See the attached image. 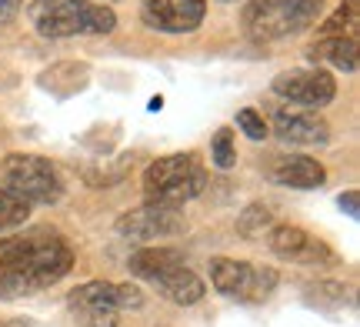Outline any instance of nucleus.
I'll return each mask as SVG.
<instances>
[{
	"instance_id": "f257e3e1",
	"label": "nucleus",
	"mask_w": 360,
	"mask_h": 327,
	"mask_svg": "<svg viewBox=\"0 0 360 327\" xmlns=\"http://www.w3.org/2000/svg\"><path fill=\"white\" fill-rule=\"evenodd\" d=\"M74 267V248L53 231H27L0 241V297L53 288Z\"/></svg>"
},
{
	"instance_id": "a211bd4d",
	"label": "nucleus",
	"mask_w": 360,
	"mask_h": 327,
	"mask_svg": "<svg viewBox=\"0 0 360 327\" xmlns=\"http://www.w3.org/2000/svg\"><path fill=\"white\" fill-rule=\"evenodd\" d=\"M270 227H274V217H270V210L264 204H250L237 217V234L247 237V241H257V237L270 234Z\"/></svg>"
},
{
	"instance_id": "f03ea898",
	"label": "nucleus",
	"mask_w": 360,
	"mask_h": 327,
	"mask_svg": "<svg viewBox=\"0 0 360 327\" xmlns=\"http://www.w3.org/2000/svg\"><path fill=\"white\" fill-rule=\"evenodd\" d=\"M30 20L40 37L67 40V37H103L117 27V13L101 0H30Z\"/></svg>"
},
{
	"instance_id": "4be33fe9",
	"label": "nucleus",
	"mask_w": 360,
	"mask_h": 327,
	"mask_svg": "<svg viewBox=\"0 0 360 327\" xmlns=\"http://www.w3.org/2000/svg\"><path fill=\"white\" fill-rule=\"evenodd\" d=\"M24 11V0H0V24H11L17 20Z\"/></svg>"
},
{
	"instance_id": "a878e982",
	"label": "nucleus",
	"mask_w": 360,
	"mask_h": 327,
	"mask_svg": "<svg viewBox=\"0 0 360 327\" xmlns=\"http://www.w3.org/2000/svg\"><path fill=\"white\" fill-rule=\"evenodd\" d=\"M103 4H107V0H103Z\"/></svg>"
},
{
	"instance_id": "b1692460",
	"label": "nucleus",
	"mask_w": 360,
	"mask_h": 327,
	"mask_svg": "<svg viewBox=\"0 0 360 327\" xmlns=\"http://www.w3.org/2000/svg\"><path fill=\"white\" fill-rule=\"evenodd\" d=\"M220 4H237V0H220Z\"/></svg>"
},
{
	"instance_id": "5701e85b",
	"label": "nucleus",
	"mask_w": 360,
	"mask_h": 327,
	"mask_svg": "<svg viewBox=\"0 0 360 327\" xmlns=\"http://www.w3.org/2000/svg\"><path fill=\"white\" fill-rule=\"evenodd\" d=\"M340 210H344L347 217H360V194H357V191L340 194Z\"/></svg>"
},
{
	"instance_id": "412c9836",
	"label": "nucleus",
	"mask_w": 360,
	"mask_h": 327,
	"mask_svg": "<svg viewBox=\"0 0 360 327\" xmlns=\"http://www.w3.org/2000/svg\"><path fill=\"white\" fill-rule=\"evenodd\" d=\"M237 127L250 137V141H264L270 134L267 120H264V114L260 110H254V107H244V110H237Z\"/></svg>"
},
{
	"instance_id": "aec40b11",
	"label": "nucleus",
	"mask_w": 360,
	"mask_h": 327,
	"mask_svg": "<svg viewBox=\"0 0 360 327\" xmlns=\"http://www.w3.org/2000/svg\"><path fill=\"white\" fill-rule=\"evenodd\" d=\"M210 158L220 170H231L237 164V144H233V131L231 127H220L214 134V144H210Z\"/></svg>"
},
{
	"instance_id": "39448f33",
	"label": "nucleus",
	"mask_w": 360,
	"mask_h": 327,
	"mask_svg": "<svg viewBox=\"0 0 360 327\" xmlns=\"http://www.w3.org/2000/svg\"><path fill=\"white\" fill-rule=\"evenodd\" d=\"M70 314L84 327H117L124 311H141L147 297L137 284H107V281H87L67 294Z\"/></svg>"
},
{
	"instance_id": "dca6fc26",
	"label": "nucleus",
	"mask_w": 360,
	"mask_h": 327,
	"mask_svg": "<svg viewBox=\"0 0 360 327\" xmlns=\"http://www.w3.org/2000/svg\"><path fill=\"white\" fill-rule=\"evenodd\" d=\"M327 37H340V40L360 37V0H340V7L317 27V40Z\"/></svg>"
},
{
	"instance_id": "9b49d317",
	"label": "nucleus",
	"mask_w": 360,
	"mask_h": 327,
	"mask_svg": "<svg viewBox=\"0 0 360 327\" xmlns=\"http://www.w3.org/2000/svg\"><path fill=\"white\" fill-rule=\"evenodd\" d=\"M277 141L287 147H327L330 144V127L327 120L310 114V110H287V107H277L270 114V124Z\"/></svg>"
},
{
	"instance_id": "1a4fd4ad",
	"label": "nucleus",
	"mask_w": 360,
	"mask_h": 327,
	"mask_svg": "<svg viewBox=\"0 0 360 327\" xmlns=\"http://www.w3.org/2000/svg\"><path fill=\"white\" fill-rule=\"evenodd\" d=\"M187 231V217L180 207H164V204H141L117 217V234L130 241H164Z\"/></svg>"
},
{
	"instance_id": "ddd939ff",
	"label": "nucleus",
	"mask_w": 360,
	"mask_h": 327,
	"mask_svg": "<svg viewBox=\"0 0 360 327\" xmlns=\"http://www.w3.org/2000/svg\"><path fill=\"white\" fill-rule=\"evenodd\" d=\"M264 174H267V181L281 184V187H297V191H314V187H323V184H327L323 164H317L314 158H304V154L270 158Z\"/></svg>"
},
{
	"instance_id": "4468645a",
	"label": "nucleus",
	"mask_w": 360,
	"mask_h": 327,
	"mask_svg": "<svg viewBox=\"0 0 360 327\" xmlns=\"http://www.w3.org/2000/svg\"><path fill=\"white\" fill-rule=\"evenodd\" d=\"M147 284H154L157 294H164L167 301L180 304V307H191V304H197L207 294L204 277H197L184 261L164 267V271H160V274H154Z\"/></svg>"
},
{
	"instance_id": "20e7f679",
	"label": "nucleus",
	"mask_w": 360,
	"mask_h": 327,
	"mask_svg": "<svg viewBox=\"0 0 360 327\" xmlns=\"http://www.w3.org/2000/svg\"><path fill=\"white\" fill-rule=\"evenodd\" d=\"M207 187V167L197 154H167L157 158L143 170V197L147 204L184 207L187 200L200 197Z\"/></svg>"
},
{
	"instance_id": "f3484780",
	"label": "nucleus",
	"mask_w": 360,
	"mask_h": 327,
	"mask_svg": "<svg viewBox=\"0 0 360 327\" xmlns=\"http://www.w3.org/2000/svg\"><path fill=\"white\" fill-rule=\"evenodd\" d=\"M177 261H184V257H180V250H174V248H141L130 254L127 267L134 277L150 281L154 274H160L164 267H170V264H177Z\"/></svg>"
},
{
	"instance_id": "6ab92c4d",
	"label": "nucleus",
	"mask_w": 360,
	"mask_h": 327,
	"mask_svg": "<svg viewBox=\"0 0 360 327\" xmlns=\"http://www.w3.org/2000/svg\"><path fill=\"white\" fill-rule=\"evenodd\" d=\"M30 217V204H24L20 197L0 191V231H13V227H24Z\"/></svg>"
},
{
	"instance_id": "2eb2a0df",
	"label": "nucleus",
	"mask_w": 360,
	"mask_h": 327,
	"mask_svg": "<svg viewBox=\"0 0 360 327\" xmlns=\"http://www.w3.org/2000/svg\"><path fill=\"white\" fill-rule=\"evenodd\" d=\"M307 57L310 60H321V64L337 67V70L354 74L360 64V40H340V37L317 40V44L307 47Z\"/></svg>"
},
{
	"instance_id": "7ed1b4c3",
	"label": "nucleus",
	"mask_w": 360,
	"mask_h": 327,
	"mask_svg": "<svg viewBox=\"0 0 360 327\" xmlns=\"http://www.w3.org/2000/svg\"><path fill=\"white\" fill-rule=\"evenodd\" d=\"M323 0H250L240 27L254 44H281L321 20Z\"/></svg>"
},
{
	"instance_id": "9d476101",
	"label": "nucleus",
	"mask_w": 360,
	"mask_h": 327,
	"mask_svg": "<svg viewBox=\"0 0 360 327\" xmlns=\"http://www.w3.org/2000/svg\"><path fill=\"white\" fill-rule=\"evenodd\" d=\"M207 0H141V20L157 34H191L204 24Z\"/></svg>"
},
{
	"instance_id": "6e6552de",
	"label": "nucleus",
	"mask_w": 360,
	"mask_h": 327,
	"mask_svg": "<svg viewBox=\"0 0 360 327\" xmlns=\"http://www.w3.org/2000/svg\"><path fill=\"white\" fill-rule=\"evenodd\" d=\"M270 91H274L277 101L317 110V107H327L337 97V80L323 67H294V70L277 74L274 84H270Z\"/></svg>"
},
{
	"instance_id": "0eeeda50",
	"label": "nucleus",
	"mask_w": 360,
	"mask_h": 327,
	"mask_svg": "<svg viewBox=\"0 0 360 327\" xmlns=\"http://www.w3.org/2000/svg\"><path fill=\"white\" fill-rule=\"evenodd\" d=\"M281 274L274 267H254L247 261H231V257H214L210 261V284L233 301L260 304L270 297V290L277 288Z\"/></svg>"
},
{
	"instance_id": "f8f14e48",
	"label": "nucleus",
	"mask_w": 360,
	"mask_h": 327,
	"mask_svg": "<svg viewBox=\"0 0 360 327\" xmlns=\"http://www.w3.org/2000/svg\"><path fill=\"white\" fill-rule=\"evenodd\" d=\"M270 250L283 257V261H294V264H330L334 254L330 248L317 241L314 234H307L304 227H294V224H274L267 234Z\"/></svg>"
},
{
	"instance_id": "423d86ee",
	"label": "nucleus",
	"mask_w": 360,
	"mask_h": 327,
	"mask_svg": "<svg viewBox=\"0 0 360 327\" xmlns=\"http://www.w3.org/2000/svg\"><path fill=\"white\" fill-rule=\"evenodd\" d=\"M0 191L20 197L24 204H57L64 197V181L40 154H7L0 160Z\"/></svg>"
},
{
	"instance_id": "393cba45",
	"label": "nucleus",
	"mask_w": 360,
	"mask_h": 327,
	"mask_svg": "<svg viewBox=\"0 0 360 327\" xmlns=\"http://www.w3.org/2000/svg\"><path fill=\"white\" fill-rule=\"evenodd\" d=\"M0 327H11V324H0Z\"/></svg>"
}]
</instances>
